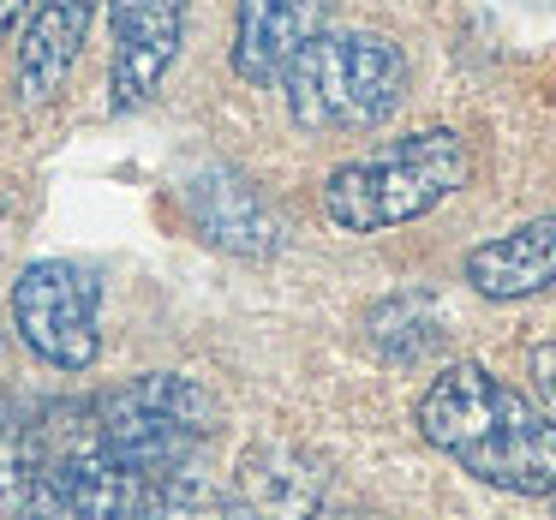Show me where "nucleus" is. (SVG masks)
<instances>
[{
    "instance_id": "1",
    "label": "nucleus",
    "mask_w": 556,
    "mask_h": 520,
    "mask_svg": "<svg viewBox=\"0 0 556 520\" xmlns=\"http://www.w3.org/2000/svg\"><path fill=\"white\" fill-rule=\"evenodd\" d=\"M216 401L180 371H144L102 395L42 401L37 419L18 424V455L42 467H102V472H186V460L216 431Z\"/></svg>"
},
{
    "instance_id": "2",
    "label": "nucleus",
    "mask_w": 556,
    "mask_h": 520,
    "mask_svg": "<svg viewBox=\"0 0 556 520\" xmlns=\"http://www.w3.org/2000/svg\"><path fill=\"white\" fill-rule=\"evenodd\" d=\"M419 436L491 491H556V419L515 383H503L491 365H443L419 395Z\"/></svg>"
},
{
    "instance_id": "3",
    "label": "nucleus",
    "mask_w": 556,
    "mask_h": 520,
    "mask_svg": "<svg viewBox=\"0 0 556 520\" xmlns=\"http://www.w3.org/2000/svg\"><path fill=\"white\" fill-rule=\"evenodd\" d=\"M472 180V150L448 126L389 138L371 156L341 162L324 180V216L341 233H389L431 216L443 198H455Z\"/></svg>"
},
{
    "instance_id": "4",
    "label": "nucleus",
    "mask_w": 556,
    "mask_h": 520,
    "mask_svg": "<svg viewBox=\"0 0 556 520\" xmlns=\"http://www.w3.org/2000/svg\"><path fill=\"white\" fill-rule=\"evenodd\" d=\"M281 102L300 132H371L407 102V54L377 30H317L281 66Z\"/></svg>"
},
{
    "instance_id": "5",
    "label": "nucleus",
    "mask_w": 556,
    "mask_h": 520,
    "mask_svg": "<svg viewBox=\"0 0 556 520\" xmlns=\"http://www.w3.org/2000/svg\"><path fill=\"white\" fill-rule=\"evenodd\" d=\"M13 329L54 371H90L102 353V288L73 257H37L13 281Z\"/></svg>"
},
{
    "instance_id": "6",
    "label": "nucleus",
    "mask_w": 556,
    "mask_h": 520,
    "mask_svg": "<svg viewBox=\"0 0 556 520\" xmlns=\"http://www.w3.org/2000/svg\"><path fill=\"white\" fill-rule=\"evenodd\" d=\"M109 102L121 114L144 109L186 49V0H109Z\"/></svg>"
},
{
    "instance_id": "7",
    "label": "nucleus",
    "mask_w": 556,
    "mask_h": 520,
    "mask_svg": "<svg viewBox=\"0 0 556 520\" xmlns=\"http://www.w3.org/2000/svg\"><path fill=\"white\" fill-rule=\"evenodd\" d=\"M180 204H186V216H192V228L228 257H252V264H264V257H276L281 240H288L281 216L264 204V192H257L245 174H233L228 162H204V168L186 174Z\"/></svg>"
},
{
    "instance_id": "8",
    "label": "nucleus",
    "mask_w": 556,
    "mask_h": 520,
    "mask_svg": "<svg viewBox=\"0 0 556 520\" xmlns=\"http://www.w3.org/2000/svg\"><path fill=\"white\" fill-rule=\"evenodd\" d=\"M329 7L336 0H240L233 7V42H228L233 78H245L257 90L281 85V66L324 30Z\"/></svg>"
},
{
    "instance_id": "9",
    "label": "nucleus",
    "mask_w": 556,
    "mask_h": 520,
    "mask_svg": "<svg viewBox=\"0 0 556 520\" xmlns=\"http://www.w3.org/2000/svg\"><path fill=\"white\" fill-rule=\"evenodd\" d=\"M102 0H37L25 7V30H18V97L30 109L61 97L66 73L78 66L90 42V18Z\"/></svg>"
},
{
    "instance_id": "10",
    "label": "nucleus",
    "mask_w": 556,
    "mask_h": 520,
    "mask_svg": "<svg viewBox=\"0 0 556 520\" xmlns=\"http://www.w3.org/2000/svg\"><path fill=\"white\" fill-rule=\"evenodd\" d=\"M460 276L472 281V293L484 300H532V293L556 288V216L520 221V228L496 233V240L472 245Z\"/></svg>"
},
{
    "instance_id": "11",
    "label": "nucleus",
    "mask_w": 556,
    "mask_h": 520,
    "mask_svg": "<svg viewBox=\"0 0 556 520\" xmlns=\"http://www.w3.org/2000/svg\"><path fill=\"white\" fill-rule=\"evenodd\" d=\"M371 341L389 365H419L443 347V317L425 293H395L371 312Z\"/></svg>"
},
{
    "instance_id": "12",
    "label": "nucleus",
    "mask_w": 556,
    "mask_h": 520,
    "mask_svg": "<svg viewBox=\"0 0 556 520\" xmlns=\"http://www.w3.org/2000/svg\"><path fill=\"white\" fill-rule=\"evenodd\" d=\"M532 377H539V389L551 395V407H556V341L532 347Z\"/></svg>"
},
{
    "instance_id": "13",
    "label": "nucleus",
    "mask_w": 556,
    "mask_h": 520,
    "mask_svg": "<svg viewBox=\"0 0 556 520\" xmlns=\"http://www.w3.org/2000/svg\"><path fill=\"white\" fill-rule=\"evenodd\" d=\"M25 7H30V0H0V42H7V30L25 18Z\"/></svg>"
},
{
    "instance_id": "14",
    "label": "nucleus",
    "mask_w": 556,
    "mask_h": 520,
    "mask_svg": "<svg viewBox=\"0 0 556 520\" xmlns=\"http://www.w3.org/2000/svg\"><path fill=\"white\" fill-rule=\"evenodd\" d=\"M532 7H551V13H556V0H532Z\"/></svg>"
},
{
    "instance_id": "15",
    "label": "nucleus",
    "mask_w": 556,
    "mask_h": 520,
    "mask_svg": "<svg viewBox=\"0 0 556 520\" xmlns=\"http://www.w3.org/2000/svg\"><path fill=\"white\" fill-rule=\"evenodd\" d=\"M0 347H7V329H0Z\"/></svg>"
},
{
    "instance_id": "16",
    "label": "nucleus",
    "mask_w": 556,
    "mask_h": 520,
    "mask_svg": "<svg viewBox=\"0 0 556 520\" xmlns=\"http://www.w3.org/2000/svg\"><path fill=\"white\" fill-rule=\"evenodd\" d=\"M0 210H7V204H0Z\"/></svg>"
},
{
    "instance_id": "17",
    "label": "nucleus",
    "mask_w": 556,
    "mask_h": 520,
    "mask_svg": "<svg viewBox=\"0 0 556 520\" xmlns=\"http://www.w3.org/2000/svg\"><path fill=\"white\" fill-rule=\"evenodd\" d=\"M551 496H556V491H551Z\"/></svg>"
}]
</instances>
